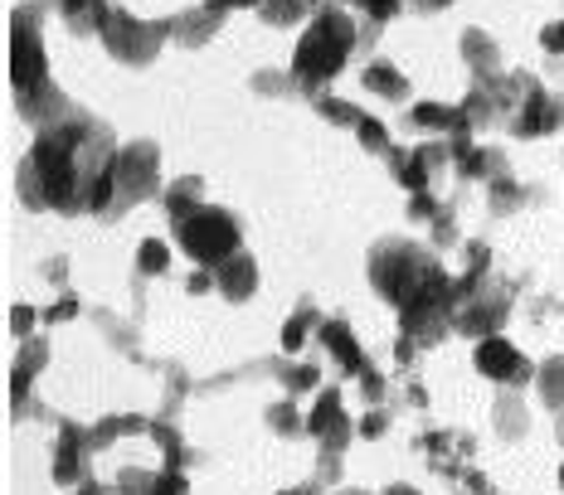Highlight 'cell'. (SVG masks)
<instances>
[{
	"instance_id": "1",
	"label": "cell",
	"mask_w": 564,
	"mask_h": 495,
	"mask_svg": "<svg viewBox=\"0 0 564 495\" xmlns=\"http://www.w3.org/2000/svg\"><path fill=\"white\" fill-rule=\"evenodd\" d=\"M360 44V25L346 15V10H322V15L307 25L297 44V58H292V74L302 78V88H322V82H332L340 68H346V58L356 54Z\"/></svg>"
},
{
	"instance_id": "2",
	"label": "cell",
	"mask_w": 564,
	"mask_h": 495,
	"mask_svg": "<svg viewBox=\"0 0 564 495\" xmlns=\"http://www.w3.org/2000/svg\"><path fill=\"white\" fill-rule=\"evenodd\" d=\"M433 277H438V267H433V257H429V253H419L414 243L384 239V243L370 253V282L380 287V297H384V301H394V306H399V311H404V306L414 301Z\"/></svg>"
},
{
	"instance_id": "3",
	"label": "cell",
	"mask_w": 564,
	"mask_h": 495,
	"mask_svg": "<svg viewBox=\"0 0 564 495\" xmlns=\"http://www.w3.org/2000/svg\"><path fill=\"white\" fill-rule=\"evenodd\" d=\"M243 233H239V219L229 215V209H199V215H191L181 223V248L195 257L199 267H219L225 257L239 253Z\"/></svg>"
},
{
	"instance_id": "4",
	"label": "cell",
	"mask_w": 564,
	"mask_h": 495,
	"mask_svg": "<svg viewBox=\"0 0 564 495\" xmlns=\"http://www.w3.org/2000/svg\"><path fill=\"white\" fill-rule=\"evenodd\" d=\"M10 78L15 92L50 88V64H44V44H40V10L20 6L10 20Z\"/></svg>"
},
{
	"instance_id": "5",
	"label": "cell",
	"mask_w": 564,
	"mask_h": 495,
	"mask_svg": "<svg viewBox=\"0 0 564 495\" xmlns=\"http://www.w3.org/2000/svg\"><path fill=\"white\" fill-rule=\"evenodd\" d=\"M171 25H151V20H137L127 15V10H112L108 25H102V44H108L112 58H122V64H151V58L161 54V44H166Z\"/></svg>"
},
{
	"instance_id": "6",
	"label": "cell",
	"mask_w": 564,
	"mask_h": 495,
	"mask_svg": "<svg viewBox=\"0 0 564 495\" xmlns=\"http://www.w3.org/2000/svg\"><path fill=\"white\" fill-rule=\"evenodd\" d=\"M161 156L151 141H132V146L117 151L112 161V180H117V205H132V199H147L156 195V180H161Z\"/></svg>"
},
{
	"instance_id": "7",
	"label": "cell",
	"mask_w": 564,
	"mask_h": 495,
	"mask_svg": "<svg viewBox=\"0 0 564 495\" xmlns=\"http://www.w3.org/2000/svg\"><path fill=\"white\" fill-rule=\"evenodd\" d=\"M477 370L487 374V380H501V384H525L531 380V364H525L521 350L507 345L501 336H487L477 345Z\"/></svg>"
},
{
	"instance_id": "8",
	"label": "cell",
	"mask_w": 564,
	"mask_h": 495,
	"mask_svg": "<svg viewBox=\"0 0 564 495\" xmlns=\"http://www.w3.org/2000/svg\"><path fill=\"white\" fill-rule=\"evenodd\" d=\"M225 10H229L225 0H209V6L185 10V15L171 20V40H175V44H191V50H195V44H205L209 34L225 25Z\"/></svg>"
},
{
	"instance_id": "9",
	"label": "cell",
	"mask_w": 564,
	"mask_h": 495,
	"mask_svg": "<svg viewBox=\"0 0 564 495\" xmlns=\"http://www.w3.org/2000/svg\"><path fill=\"white\" fill-rule=\"evenodd\" d=\"M215 287L225 292L229 301H249L253 292H258V263L249 253H234V257H225V263L215 267Z\"/></svg>"
},
{
	"instance_id": "10",
	"label": "cell",
	"mask_w": 564,
	"mask_h": 495,
	"mask_svg": "<svg viewBox=\"0 0 564 495\" xmlns=\"http://www.w3.org/2000/svg\"><path fill=\"white\" fill-rule=\"evenodd\" d=\"M560 117H564V108L555 98H545V92H531L525 98V108L516 112V136H545V132H555L560 127Z\"/></svg>"
},
{
	"instance_id": "11",
	"label": "cell",
	"mask_w": 564,
	"mask_h": 495,
	"mask_svg": "<svg viewBox=\"0 0 564 495\" xmlns=\"http://www.w3.org/2000/svg\"><path fill=\"white\" fill-rule=\"evenodd\" d=\"M307 428H312L326 447H336V452L346 447V438H350V422H346V413H340V394H336V388H332V394L316 398V413H312Z\"/></svg>"
},
{
	"instance_id": "12",
	"label": "cell",
	"mask_w": 564,
	"mask_h": 495,
	"mask_svg": "<svg viewBox=\"0 0 564 495\" xmlns=\"http://www.w3.org/2000/svg\"><path fill=\"white\" fill-rule=\"evenodd\" d=\"M15 102H20V112H25V122H34V127H54L58 117L68 112V102H64V92L54 88H34V92H15Z\"/></svg>"
},
{
	"instance_id": "13",
	"label": "cell",
	"mask_w": 564,
	"mask_h": 495,
	"mask_svg": "<svg viewBox=\"0 0 564 495\" xmlns=\"http://www.w3.org/2000/svg\"><path fill=\"white\" fill-rule=\"evenodd\" d=\"M360 82H366L370 92H380V98H390V102L409 98V78L399 74V68L390 64V58H370V64H366V74H360Z\"/></svg>"
},
{
	"instance_id": "14",
	"label": "cell",
	"mask_w": 564,
	"mask_h": 495,
	"mask_svg": "<svg viewBox=\"0 0 564 495\" xmlns=\"http://www.w3.org/2000/svg\"><path fill=\"white\" fill-rule=\"evenodd\" d=\"M58 15L68 20V30H74V34H93V30L102 34V25H108L112 10L102 6V0H58Z\"/></svg>"
},
{
	"instance_id": "15",
	"label": "cell",
	"mask_w": 564,
	"mask_h": 495,
	"mask_svg": "<svg viewBox=\"0 0 564 495\" xmlns=\"http://www.w3.org/2000/svg\"><path fill=\"white\" fill-rule=\"evenodd\" d=\"M199 209H205V185H199L195 175H191V180H175L166 190V215H171L175 229H181L191 215H199Z\"/></svg>"
},
{
	"instance_id": "16",
	"label": "cell",
	"mask_w": 564,
	"mask_h": 495,
	"mask_svg": "<svg viewBox=\"0 0 564 495\" xmlns=\"http://www.w3.org/2000/svg\"><path fill=\"white\" fill-rule=\"evenodd\" d=\"M463 50H467V64H473V74H477V78H481V74H487V78H497V74H501V54H497V44H491L481 30H467V34H463Z\"/></svg>"
},
{
	"instance_id": "17",
	"label": "cell",
	"mask_w": 564,
	"mask_h": 495,
	"mask_svg": "<svg viewBox=\"0 0 564 495\" xmlns=\"http://www.w3.org/2000/svg\"><path fill=\"white\" fill-rule=\"evenodd\" d=\"M312 6L316 0H263V20L268 25H278V30H288V25H297V20H307L312 15Z\"/></svg>"
},
{
	"instance_id": "18",
	"label": "cell",
	"mask_w": 564,
	"mask_h": 495,
	"mask_svg": "<svg viewBox=\"0 0 564 495\" xmlns=\"http://www.w3.org/2000/svg\"><path fill=\"white\" fill-rule=\"evenodd\" d=\"M322 340L336 350L346 370H360V345H356V336L346 330V321H326V326H322Z\"/></svg>"
},
{
	"instance_id": "19",
	"label": "cell",
	"mask_w": 564,
	"mask_h": 495,
	"mask_svg": "<svg viewBox=\"0 0 564 495\" xmlns=\"http://www.w3.org/2000/svg\"><path fill=\"white\" fill-rule=\"evenodd\" d=\"M463 165H467V175H473V180H497L501 165H507V156H501V151H467Z\"/></svg>"
},
{
	"instance_id": "20",
	"label": "cell",
	"mask_w": 564,
	"mask_h": 495,
	"mask_svg": "<svg viewBox=\"0 0 564 495\" xmlns=\"http://www.w3.org/2000/svg\"><path fill=\"white\" fill-rule=\"evenodd\" d=\"M540 398L550 408H564V360H545V370H540Z\"/></svg>"
},
{
	"instance_id": "21",
	"label": "cell",
	"mask_w": 564,
	"mask_h": 495,
	"mask_svg": "<svg viewBox=\"0 0 564 495\" xmlns=\"http://www.w3.org/2000/svg\"><path fill=\"white\" fill-rule=\"evenodd\" d=\"M137 267H141V273H151V277H156V273H166V267H171V253H166V243H161V239H147V243H141V253H137Z\"/></svg>"
},
{
	"instance_id": "22",
	"label": "cell",
	"mask_w": 564,
	"mask_h": 495,
	"mask_svg": "<svg viewBox=\"0 0 564 495\" xmlns=\"http://www.w3.org/2000/svg\"><path fill=\"white\" fill-rule=\"evenodd\" d=\"M312 321H316V306H312V301H302V311L292 316L288 326H282V345H288V350H297L302 340H307V326H312Z\"/></svg>"
},
{
	"instance_id": "23",
	"label": "cell",
	"mask_w": 564,
	"mask_h": 495,
	"mask_svg": "<svg viewBox=\"0 0 564 495\" xmlns=\"http://www.w3.org/2000/svg\"><path fill=\"white\" fill-rule=\"evenodd\" d=\"M54 476L58 481H84V452L74 442H64V452L54 457Z\"/></svg>"
},
{
	"instance_id": "24",
	"label": "cell",
	"mask_w": 564,
	"mask_h": 495,
	"mask_svg": "<svg viewBox=\"0 0 564 495\" xmlns=\"http://www.w3.org/2000/svg\"><path fill=\"white\" fill-rule=\"evenodd\" d=\"M360 146H366V151H380V156H390V136H384V122H370V117H360Z\"/></svg>"
},
{
	"instance_id": "25",
	"label": "cell",
	"mask_w": 564,
	"mask_h": 495,
	"mask_svg": "<svg viewBox=\"0 0 564 495\" xmlns=\"http://www.w3.org/2000/svg\"><path fill=\"white\" fill-rule=\"evenodd\" d=\"M122 486H117V495H156V481L161 476H151V471H122Z\"/></svg>"
},
{
	"instance_id": "26",
	"label": "cell",
	"mask_w": 564,
	"mask_h": 495,
	"mask_svg": "<svg viewBox=\"0 0 564 495\" xmlns=\"http://www.w3.org/2000/svg\"><path fill=\"white\" fill-rule=\"evenodd\" d=\"M316 112L332 117V122H360V112L350 102H336V98H316Z\"/></svg>"
},
{
	"instance_id": "27",
	"label": "cell",
	"mask_w": 564,
	"mask_h": 495,
	"mask_svg": "<svg viewBox=\"0 0 564 495\" xmlns=\"http://www.w3.org/2000/svg\"><path fill=\"white\" fill-rule=\"evenodd\" d=\"M268 422H273V428H278V432H297V428H302L297 408H288V404H278L273 413H268Z\"/></svg>"
},
{
	"instance_id": "28",
	"label": "cell",
	"mask_w": 564,
	"mask_h": 495,
	"mask_svg": "<svg viewBox=\"0 0 564 495\" xmlns=\"http://www.w3.org/2000/svg\"><path fill=\"white\" fill-rule=\"evenodd\" d=\"M360 6L375 15V25H380V20H390V15H399V0H360Z\"/></svg>"
},
{
	"instance_id": "29",
	"label": "cell",
	"mask_w": 564,
	"mask_h": 495,
	"mask_svg": "<svg viewBox=\"0 0 564 495\" xmlns=\"http://www.w3.org/2000/svg\"><path fill=\"white\" fill-rule=\"evenodd\" d=\"M516 199H521V190H516L511 180H497V190H491V205L507 209V205H516Z\"/></svg>"
},
{
	"instance_id": "30",
	"label": "cell",
	"mask_w": 564,
	"mask_h": 495,
	"mask_svg": "<svg viewBox=\"0 0 564 495\" xmlns=\"http://www.w3.org/2000/svg\"><path fill=\"white\" fill-rule=\"evenodd\" d=\"M282 380H288V388H312V384H316V374H312V370H288Z\"/></svg>"
},
{
	"instance_id": "31",
	"label": "cell",
	"mask_w": 564,
	"mask_h": 495,
	"mask_svg": "<svg viewBox=\"0 0 564 495\" xmlns=\"http://www.w3.org/2000/svg\"><path fill=\"white\" fill-rule=\"evenodd\" d=\"M540 40H545V50H555V54H564V20H560V25H550L545 34H540Z\"/></svg>"
},
{
	"instance_id": "32",
	"label": "cell",
	"mask_w": 564,
	"mask_h": 495,
	"mask_svg": "<svg viewBox=\"0 0 564 495\" xmlns=\"http://www.w3.org/2000/svg\"><path fill=\"white\" fill-rule=\"evenodd\" d=\"M30 321H34V311H30V306H15V311H10V326H15V336H25Z\"/></svg>"
},
{
	"instance_id": "33",
	"label": "cell",
	"mask_w": 564,
	"mask_h": 495,
	"mask_svg": "<svg viewBox=\"0 0 564 495\" xmlns=\"http://www.w3.org/2000/svg\"><path fill=\"white\" fill-rule=\"evenodd\" d=\"M409 215H414V219H433V199L419 190V195H414V209H409Z\"/></svg>"
},
{
	"instance_id": "34",
	"label": "cell",
	"mask_w": 564,
	"mask_h": 495,
	"mask_svg": "<svg viewBox=\"0 0 564 495\" xmlns=\"http://www.w3.org/2000/svg\"><path fill=\"white\" fill-rule=\"evenodd\" d=\"M360 432H366V438H375V432H384V413H370V418L360 422Z\"/></svg>"
},
{
	"instance_id": "35",
	"label": "cell",
	"mask_w": 564,
	"mask_h": 495,
	"mask_svg": "<svg viewBox=\"0 0 564 495\" xmlns=\"http://www.w3.org/2000/svg\"><path fill=\"white\" fill-rule=\"evenodd\" d=\"M438 6H453V0H419V10H438Z\"/></svg>"
},
{
	"instance_id": "36",
	"label": "cell",
	"mask_w": 564,
	"mask_h": 495,
	"mask_svg": "<svg viewBox=\"0 0 564 495\" xmlns=\"http://www.w3.org/2000/svg\"><path fill=\"white\" fill-rule=\"evenodd\" d=\"M384 495H419V491H409V486H390V491H384Z\"/></svg>"
},
{
	"instance_id": "37",
	"label": "cell",
	"mask_w": 564,
	"mask_h": 495,
	"mask_svg": "<svg viewBox=\"0 0 564 495\" xmlns=\"http://www.w3.org/2000/svg\"><path fill=\"white\" fill-rule=\"evenodd\" d=\"M225 6H263V0H225Z\"/></svg>"
},
{
	"instance_id": "38",
	"label": "cell",
	"mask_w": 564,
	"mask_h": 495,
	"mask_svg": "<svg viewBox=\"0 0 564 495\" xmlns=\"http://www.w3.org/2000/svg\"><path fill=\"white\" fill-rule=\"evenodd\" d=\"M78 495H102V491H98V486H84V491H78Z\"/></svg>"
},
{
	"instance_id": "39",
	"label": "cell",
	"mask_w": 564,
	"mask_h": 495,
	"mask_svg": "<svg viewBox=\"0 0 564 495\" xmlns=\"http://www.w3.org/2000/svg\"><path fill=\"white\" fill-rule=\"evenodd\" d=\"M340 495H366V491H340Z\"/></svg>"
},
{
	"instance_id": "40",
	"label": "cell",
	"mask_w": 564,
	"mask_h": 495,
	"mask_svg": "<svg viewBox=\"0 0 564 495\" xmlns=\"http://www.w3.org/2000/svg\"><path fill=\"white\" fill-rule=\"evenodd\" d=\"M288 495H312V491H288Z\"/></svg>"
},
{
	"instance_id": "41",
	"label": "cell",
	"mask_w": 564,
	"mask_h": 495,
	"mask_svg": "<svg viewBox=\"0 0 564 495\" xmlns=\"http://www.w3.org/2000/svg\"><path fill=\"white\" fill-rule=\"evenodd\" d=\"M560 486H564V466H560Z\"/></svg>"
}]
</instances>
